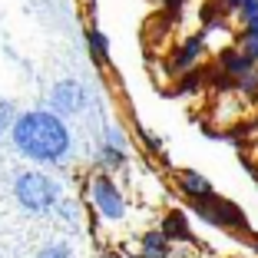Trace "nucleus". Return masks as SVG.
<instances>
[{
    "label": "nucleus",
    "mask_w": 258,
    "mask_h": 258,
    "mask_svg": "<svg viewBox=\"0 0 258 258\" xmlns=\"http://www.w3.org/2000/svg\"><path fill=\"white\" fill-rule=\"evenodd\" d=\"M162 235L166 238H189V225H185V215L182 212H172L162 225Z\"/></svg>",
    "instance_id": "7"
},
{
    "label": "nucleus",
    "mask_w": 258,
    "mask_h": 258,
    "mask_svg": "<svg viewBox=\"0 0 258 258\" xmlns=\"http://www.w3.org/2000/svg\"><path fill=\"white\" fill-rule=\"evenodd\" d=\"M143 258H166V255H149V251H143Z\"/></svg>",
    "instance_id": "20"
},
{
    "label": "nucleus",
    "mask_w": 258,
    "mask_h": 258,
    "mask_svg": "<svg viewBox=\"0 0 258 258\" xmlns=\"http://www.w3.org/2000/svg\"><path fill=\"white\" fill-rule=\"evenodd\" d=\"M179 182H182V189L189 192V196H196V199L212 196V185H209V179H205V175H199V172H182V175H179Z\"/></svg>",
    "instance_id": "6"
},
{
    "label": "nucleus",
    "mask_w": 258,
    "mask_h": 258,
    "mask_svg": "<svg viewBox=\"0 0 258 258\" xmlns=\"http://www.w3.org/2000/svg\"><path fill=\"white\" fill-rule=\"evenodd\" d=\"M103 162H106V166H122V149H116V146H103Z\"/></svg>",
    "instance_id": "14"
},
{
    "label": "nucleus",
    "mask_w": 258,
    "mask_h": 258,
    "mask_svg": "<svg viewBox=\"0 0 258 258\" xmlns=\"http://www.w3.org/2000/svg\"><path fill=\"white\" fill-rule=\"evenodd\" d=\"M196 209L202 219L215 222V225H245V215L228 202H209V196H202V199H196Z\"/></svg>",
    "instance_id": "5"
},
{
    "label": "nucleus",
    "mask_w": 258,
    "mask_h": 258,
    "mask_svg": "<svg viewBox=\"0 0 258 258\" xmlns=\"http://www.w3.org/2000/svg\"><path fill=\"white\" fill-rule=\"evenodd\" d=\"M225 7H242V0H222Z\"/></svg>",
    "instance_id": "19"
},
{
    "label": "nucleus",
    "mask_w": 258,
    "mask_h": 258,
    "mask_svg": "<svg viewBox=\"0 0 258 258\" xmlns=\"http://www.w3.org/2000/svg\"><path fill=\"white\" fill-rule=\"evenodd\" d=\"M50 103H53L56 113H80V109L86 106V90L76 83V80H63V83L53 86Z\"/></svg>",
    "instance_id": "4"
},
{
    "label": "nucleus",
    "mask_w": 258,
    "mask_h": 258,
    "mask_svg": "<svg viewBox=\"0 0 258 258\" xmlns=\"http://www.w3.org/2000/svg\"><path fill=\"white\" fill-rule=\"evenodd\" d=\"M248 40H258V17L248 20Z\"/></svg>",
    "instance_id": "18"
},
{
    "label": "nucleus",
    "mask_w": 258,
    "mask_h": 258,
    "mask_svg": "<svg viewBox=\"0 0 258 258\" xmlns=\"http://www.w3.org/2000/svg\"><path fill=\"white\" fill-rule=\"evenodd\" d=\"M122 143H126V139H122V133H119V129H109V146L122 149Z\"/></svg>",
    "instance_id": "17"
},
{
    "label": "nucleus",
    "mask_w": 258,
    "mask_h": 258,
    "mask_svg": "<svg viewBox=\"0 0 258 258\" xmlns=\"http://www.w3.org/2000/svg\"><path fill=\"white\" fill-rule=\"evenodd\" d=\"M143 251H149V255H166V235H162V232H149V235L143 238Z\"/></svg>",
    "instance_id": "10"
},
{
    "label": "nucleus",
    "mask_w": 258,
    "mask_h": 258,
    "mask_svg": "<svg viewBox=\"0 0 258 258\" xmlns=\"http://www.w3.org/2000/svg\"><path fill=\"white\" fill-rule=\"evenodd\" d=\"M222 63H225L228 73H245V70L251 67V60L245 53H238V50H225V53H222Z\"/></svg>",
    "instance_id": "9"
},
{
    "label": "nucleus",
    "mask_w": 258,
    "mask_h": 258,
    "mask_svg": "<svg viewBox=\"0 0 258 258\" xmlns=\"http://www.w3.org/2000/svg\"><path fill=\"white\" fill-rule=\"evenodd\" d=\"M14 146L33 162H63L70 152V133L56 113L30 109L14 119L10 126Z\"/></svg>",
    "instance_id": "1"
},
{
    "label": "nucleus",
    "mask_w": 258,
    "mask_h": 258,
    "mask_svg": "<svg viewBox=\"0 0 258 258\" xmlns=\"http://www.w3.org/2000/svg\"><path fill=\"white\" fill-rule=\"evenodd\" d=\"M14 196L27 212H50L60 202V185L43 172H20L14 182Z\"/></svg>",
    "instance_id": "2"
},
{
    "label": "nucleus",
    "mask_w": 258,
    "mask_h": 258,
    "mask_svg": "<svg viewBox=\"0 0 258 258\" xmlns=\"http://www.w3.org/2000/svg\"><path fill=\"white\" fill-rule=\"evenodd\" d=\"M93 202H96V209L106 219H122V212H126V205H122V196L119 189H116L113 182H109L106 175H99V179H93Z\"/></svg>",
    "instance_id": "3"
},
{
    "label": "nucleus",
    "mask_w": 258,
    "mask_h": 258,
    "mask_svg": "<svg viewBox=\"0 0 258 258\" xmlns=\"http://www.w3.org/2000/svg\"><path fill=\"white\" fill-rule=\"evenodd\" d=\"M238 10H242L245 20H255V17H258V0H242V7H238Z\"/></svg>",
    "instance_id": "15"
},
{
    "label": "nucleus",
    "mask_w": 258,
    "mask_h": 258,
    "mask_svg": "<svg viewBox=\"0 0 258 258\" xmlns=\"http://www.w3.org/2000/svg\"><path fill=\"white\" fill-rule=\"evenodd\" d=\"M14 103H10V99H0V133H7L10 126H14Z\"/></svg>",
    "instance_id": "12"
},
{
    "label": "nucleus",
    "mask_w": 258,
    "mask_h": 258,
    "mask_svg": "<svg viewBox=\"0 0 258 258\" xmlns=\"http://www.w3.org/2000/svg\"><path fill=\"white\" fill-rule=\"evenodd\" d=\"M245 56H248V60H258V40H248V43H245V50H242Z\"/></svg>",
    "instance_id": "16"
},
{
    "label": "nucleus",
    "mask_w": 258,
    "mask_h": 258,
    "mask_svg": "<svg viewBox=\"0 0 258 258\" xmlns=\"http://www.w3.org/2000/svg\"><path fill=\"white\" fill-rule=\"evenodd\" d=\"M37 258H73V251H70L67 245H60V242H56V245H46V248L40 251Z\"/></svg>",
    "instance_id": "13"
},
{
    "label": "nucleus",
    "mask_w": 258,
    "mask_h": 258,
    "mask_svg": "<svg viewBox=\"0 0 258 258\" xmlns=\"http://www.w3.org/2000/svg\"><path fill=\"white\" fill-rule=\"evenodd\" d=\"M86 40H90V50L99 56V60H106V56H109V43H106V37H103L99 30H90V33H86Z\"/></svg>",
    "instance_id": "11"
},
{
    "label": "nucleus",
    "mask_w": 258,
    "mask_h": 258,
    "mask_svg": "<svg viewBox=\"0 0 258 258\" xmlns=\"http://www.w3.org/2000/svg\"><path fill=\"white\" fill-rule=\"evenodd\" d=\"M199 53H202V37H192L189 43L182 46V53L175 56V63H172V67H175V70H182V67H189V63L196 60Z\"/></svg>",
    "instance_id": "8"
}]
</instances>
